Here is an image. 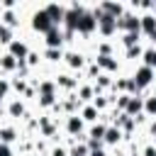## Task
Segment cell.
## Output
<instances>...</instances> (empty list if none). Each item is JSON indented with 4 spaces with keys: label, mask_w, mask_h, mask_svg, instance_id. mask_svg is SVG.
<instances>
[{
    "label": "cell",
    "mask_w": 156,
    "mask_h": 156,
    "mask_svg": "<svg viewBox=\"0 0 156 156\" xmlns=\"http://www.w3.org/2000/svg\"><path fill=\"white\" fill-rule=\"evenodd\" d=\"M93 15L98 17V32H100L102 37H112V34H117V20H115V17L105 15L100 7H95Z\"/></svg>",
    "instance_id": "obj_1"
},
{
    "label": "cell",
    "mask_w": 156,
    "mask_h": 156,
    "mask_svg": "<svg viewBox=\"0 0 156 156\" xmlns=\"http://www.w3.org/2000/svg\"><path fill=\"white\" fill-rule=\"evenodd\" d=\"M154 78H156V71L154 68H149V66H139L136 71H134V76H132V80L136 83V88L139 90H144V88H149V85H154Z\"/></svg>",
    "instance_id": "obj_2"
},
{
    "label": "cell",
    "mask_w": 156,
    "mask_h": 156,
    "mask_svg": "<svg viewBox=\"0 0 156 156\" xmlns=\"http://www.w3.org/2000/svg\"><path fill=\"white\" fill-rule=\"evenodd\" d=\"M29 24H32V29H34V32H41V34H46L49 29H54V22L49 20V15H46V10H44V7H41V10H37V12L32 15Z\"/></svg>",
    "instance_id": "obj_3"
},
{
    "label": "cell",
    "mask_w": 156,
    "mask_h": 156,
    "mask_svg": "<svg viewBox=\"0 0 156 156\" xmlns=\"http://www.w3.org/2000/svg\"><path fill=\"white\" fill-rule=\"evenodd\" d=\"M76 32H80L83 37H90L93 32H98V17L93 12H83V17L78 20V29Z\"/></svg>",
    "instance_id": "obj_4"
},
{
    "label": "cell",
    "mask_w": 156,
    "mask_h": 156,
    "mask_svg": "<svg viewBox=\"0 0 156 156\" xmlns=\"http://www.w3.org/2000/svg\"><path fill=\"white\" fill-rule=\"evenodd\" d=\"M117 29H119L122 34H127V32H141V29H139V17L132 15V12H124V15L117 20Z\"/></svg>",
    "instance_id": "obj_5"
},
{
    "label": "cell",
    "mask_w": 156,
    "mask_h": 156,
    "mask_svg": "<svg viewBox=\"0 0 156 156\" xmlns=\"http://www.w3.org/2000/svg\"><path fill=\"white\" fill-rule=\"evenodd\" d=\"M7 54H10V56H15L20 63H24V61H27V56H29V46H27V41H24V39H15V41L7 46Z\"/></svg>",
    "instance_id": "obj_6"
},
{
    "label": "cell",
    "mask_w": 156,
    "mask_h": 156,
    "mask_svg": "<svg viewBox=\"0 0 156 156\" xmlns=\"http://www.w3.org/2000/svg\"><path fill=\"white\" fill-rule=\"evenodd\" d=\"M63 41H66V37H63L61 27H54V29H49V32L44 34V44H46V49H61Z\"/></svg>",
    "instance_id": "obj_7"
},
{
    "label": "cell",
    "mask_w": 156,
    "mask_h": 156,
    "mask_svg": "<svg viewBox=\"0 0 156 156\" xmlns=\"http://www.w3.org/2000/svg\"><path fill=\"white\" fill-rule=\"evenodd\" d=\"M66 132L71 134V136H80L83 134V129H85V122H83V117L80 115H66Z\"/></svg>",
    "instance_id": "obj_8"
},
{
    "label": "cell",
    "mask_w": 156,
    "mask_h": 156,
    "mask_svg": "<svg viewBox=\"0 0 156 156\" xmlns=\"http://www.w3.org/2000/svg\"><path fill=\"white\" fill-rule=\"evenodd\" d=\"M63 63L71 68V71H83L85 68V56L80 51H66L63 54Z\"/></svg>",
    "instance_id": "obj_9"
},
{
    "label": "cell",
    "mask_w": 156,
    "mask_h": 156,
    "mask_svg": "<svg viewBox=\"0 0 156 156\" xmlns=\"http://www.w3.org/2000/svg\"><path fill=\"white\" fill-rule=\"evenodd\" d=\"M95 63L100 66V71L102 73H107V76H112V73H117L119 71V61L115 58V56H98L95 58Z\"/></svg>",
    "instance_id": "obj_10"
},
{
    "label": "cell",
    "mask_w": 156,
    "mask_h": 156,
    "mask_svg": "<svg viewBox=\"0 0 156 156\" xmlns=\"http://www.w3.org/2000/svg\"><path fill=\"white\" fill-rule=\"evenodd\" d=\"M44 10H46L49 20L54 22V27H61L63 24V17H66V7L63 5H46Z\"/></svg>",
    "instance_id": "obj_11"
},
{
    "label": "cell",
    "mask_w": 156,
    "mask_h": 156,
    "mask_svg": "<svg viewBox=\"0 0 156 156\" xmlns=\"http://www.w3.org/2000/svg\"><path fill=\"white\" fill-rule=\"evenodd\" d=\"M54 80H56V88H63V90H68V93L78 90V80H76L73 76H68V73H58Z\"/></svg>",
    "instance_id": "obj_12"
},
{
    "label": "cell",
    "mask_w": 156,
    "mask_h": 156,
    "mask_svg": "<svg viewBox=\"0 0 156 156\" xmlns=\"http://www.w3.org/2000/svg\"><path fill=\"white\" fill-rule=\"evenodd\" d=\"M124 115H129V117H134V119H136L139 115H144V98H141V95H134V98L129 100Z\"/></svg>",
    "instance_id": "obj_13"
},
{
    "label": "cell",
    "mask_w": 156,
    "mask_h": 156,
    "mask_svg": "<svg viewBox=\"0 0 156 156\" xmlns=\"http://www.w3.org/2000/svg\"><path fill=\"white\" fill-rule=\"evenodd\" d=\"M78 115L83 117V122H90V124H95V122H98V119L102 117V115H100V110H98V107H95L93 102H88V105H83Z\"/></svg>",
    "instance_id": "obj_14"
},
{
    "label": "cell",
    "mask_w": 156,
    "mask_h": 156,
    "mask_svg": "<svg viewBox=\"0 0 156 156\" xmlns=\"http://www.w3.org/2000/svg\"><path fill=\"white\" fill-rule=\"evenodd\" d=\"M122 136H124V134H122V129H119V127H115V124H110V127H107V132H105L102 144H105V146H117V144L122 141Z\"/></svg>",
    "instance_id": "obj_15"
},
{
    "label": "cell",
    "mask_w": 156,
    "mask_h": 156,
    "mask_svg": "<svg viewBox=\"0 0 156 156\" xmlns=\"http://www.w3.org/2000/svg\"><path fill=\"white\" fill-rule=\"evenodd\" d=\"M139 29H141V34H146V37H151L154 32H156V15H141L139 17Z\"/></svg>",
    "instance_id": "obj_16"
},
{
    "label": "cell",
    "mask_w": 156,
    "mask_h": 156,
    "mask_svg": "<svg viewBox=\"0 0 156 156\" xmlns=\"http://www.w3.org/2000/svg\"><path fill=\"white\" fill-rule=\"evenodd\" d=\"M100 10H102L105 15H110V17H115V20H119V17L124 15V7H122L119 2H102Z\"/></svg>",
    "instance_id": "obj_17"
},
{
    "label": "cell",
    "mask_w": 156,
    "mask_h": 156,
    "mask_svg": "<svg viewBox=\"0 0 156 156\" xmlns=\"http://www.w3.org/2000/svg\"><path fill=\"white\" fill-rule=\"evenodd\" d=\"M76 95H78V100H80V102H85V105H88L90 100H95V85H90V83L78 85V93H76Z\"/></svg>",
    "instance_id": "obj_18"
},
{
    "label": "cell",
    "mask_w": 156,
    "mask_h": 156,
    "mask_svg": "<svg viewBox=\"0 0 156 156\" xmlns=\"http://www.w3.org/2000/svg\"><path fill=\"white\" fill-rule=\"evenodd\" d=\"M17 136H20V132H17L15 127H0V144L10 146V144H12Z\"/></svg>",
    "instance_id": "obj_19"
},
{
    "label": "cell",
    "mask_w": 156,
    "mask_h": 156,
    "mask_svg": "<svg viewBox=\"0 0 156 156\" xmlns=\"http://www.w3.org/2000/svg\"><path fill=\"white\" fill-rule=\"evenodd\" d=\"M7 115L10 117H15V119H20V117H24L27 112H24V102L17 98V100H12L10 105H7Z\"/></svg>",
    "instance_id": "obj_20"
},
{
    "label": "cell",
    "mask_w": 156,
    "mask_h": 156,
    "mask_svg": "<svg viewBox=\"0 0 156 156\" xmlns=\"http://www.w3.org/2000/svg\"><path fill=\"white\" fill-rule=\"evenodd\" d=\"M105 132H107V124H102V122H95V124L88 129V139L102 141V139H105Z\"/></svg>",
    "instance_id": "obj_21"
},
{
    "label": "cell",
    "mask_w": 156,
    "mask_h": 156,
    "mask_svg": "<svg viewBox=\"0 0 156 156\" xmlns=\"http://www.w3.org/2000/svg\"><path fill=\"white\" fill-rule=\"evenodd\" d=\"M0 20H2V24H5V27H10V29H15V27L20 24V17H17V12H15V10H5V12L0 15Z\"/></svg>",
    "instance_id": "obj_22"
},
{
    "label": "cell",
    "mask_w": 156,
    "mask_h": 156,
    "mask_svg": "<svg viewBox=\"0 0 156 156\" xmlns=\"http://www.w3.org/2000/svg\"><path fill=\"white\" fill-rule=\"evenodd\" d=\"M0 68H2V71H17V68H20V61H17L15 56H10V54H2V56H0Z\"/></svg>",
    "instance_id": "obj_23"
},
{
    "label": "cell",
    "mask_w": 156,
    "mask_h": 156,
    "mask_svg": "<svg viewBox=\"0 0 156 156\" xmlns=\"http://www.w3.org/2000/svg\"><path fill=\"white\" fill-rule=\"evenodd\" d=\"M39 129H41L44 136H56V124L49 117H39Z\"/></svg>",
    "instance_id": "obj_24"
},
{
    "label": "cell",
    "mask_w": 156,
    "mask_h": 156,
    "mask_svg": "<svg viewBox=\"0 0 156 156\" xmlns=\"http://www.w3.org/2000/svg\"><path fill=\"white\" fill-rule=\"evenodd\" d=\"M37 90L39 95H56V80H39Z\"/></svg>",
    "instance_id": "obj_25"
},
{
    "label": "cell",
    "mask_w": 156,
    "mask_h": 156,
    "mask_svg": "<svg viewBox=\"0 0 156 156\" xmlns=\"http://www.w3.org/2000/svg\"><path fill=\"white\" fill-rule=\"evenodd\" d=\"M139 37H141V32H127V34H122V46H124V49L136 46V44H139Z\"/></svg>",
    "instance_id": "obj_26"
},
{
    "label": "cell",
    "mask_w": 156,
    "mask_h": 156,
    "mask_svg": "<svg viewBox=\"0 0 156 156\" xmlns=\"http://www.w3.org/2000/svg\"><path fill=\"white\" fill-rule=\"evenodd\" d=\"M49 63H58V61H63V51L61 49H44V54H41Z\"/></svg>",
    "instance_id": "obj_27"
},
{
    "label": "cell",
    "mask_w": 156,
    "mask_h": 156,
    "mask_svg": "<svg viewBox=\"0 0 156 156\" xmlns=\"http://www.w3.org/2000/svg\"><path fill=\"white\" fill-rule=\"evenodd\" d=\"M141 58H144V66H149V68H154V71H156V49H154V46L144 49Z\"/></svg>",
    "instance_id": "obj_28"
},
{
    "label": "cell",
    "mask_w": 156,
    "mask_h": 156,
    "mask_svg": "<svg viewBox=\"0 0 156 156\" xmlns=\"http://www.w3.org/2000/svg\"><path fill=\"white\" fill-rule=\"evenodd\" d=\"M144 115L156 119V98H154V95H146V98H144Z\"/></svg>",
    "instance_id": "obj_29"
},
{
    "label": "cell",
    "mask_w": 156,
    "mask_h": 156,
    "mask_svg": "<svg viewBox=\"0 0 156 156\" xmlns=\"http://www.w3.org/2000/svg\"><path fill=\"white\" fill-rule=\"evenodd\" d=\"M12 41H15V32L2 24V27H0V44H7V46H10Z\"/></svg>",
    "instance_id": "obj_30"
},
{
    "label": "cell",
    "mask_w": 156,
    "mask_h": 156,
    "mask_svg": "<svg viewBox=\"0 0 156 156\" xmlns=\"http://www.w3.org/2000/svg\"><path fill=\"white\" fill-rule=\"evenodd\" d=\"M112 100H115V98H110V95H98V98L93 100V105H95L98 110H105V107H107Z\"/></svg>",
    "instance_id": "obj_31"
},
{
    "label": "cell",
    "mask_w": 156,
    "mask_h": 156,
    "mask_svg": "<svg viewBox=\"0 0 156 156\" xmlns=\"http://www.w3.org/2000/svg\"><path fill=\"white\" fill-rule=\"evenodd\" d=\"M58 100H56V95H39V105L41 107H54Z\"/></svg>",
    "instance_id": "obj_32"
},
{
    "label": "cell",
    "mask_w": 156,
    "mask_h": 156,
    "mask_svg": "<svg viewBox=\"0 0 156 156\" xmlns=\"http://www.w3.org/2000/svg\"><path fill=\"white\" fill-rule=\"evenodd\" d=\"M10 90H12V83H10L7 78H0V100H2V98H7V95H10Z\"/></svg>",
    "instance_id": "obj_33"
},
{
    "label": "cell",
    "mask_w": 156,
    "mask_h": 156,
    "mask_svg": "<svg viewBox=\"0 0 156 156\" xmlns=\"http://www.w3.org/2000/svg\"><path fill=\"white\" fill-rule=\"evenodd\" d=\"M141 54H144V49H141V44H136V46H132V49H127V58H141Z\"/></svg>",
    "instance_id": "obj_34"
},
{
    "label": "cell",
    "mask_w": 156,
    "mask_h": 156,
    "mask_svg": "<svg viewBox=\"0 0 156 156\" xmlns=\"http://www.w3.org/2000/svg\"><path fill=\"white\" fill-rule=\"evenodd\" d=\"M98 56H112V44L102 41V44L98 46Z\"/></svg>",
    "instance_id": "obj_35"
},
{
    "label": "cell",
    "mask_w": 156,
    "mask_h": 156,
    "mask_svg": "<svg viewBox=\"0 0 156 156\" xmlns=\"http://www.w3.org/2000/svg\"><path fill=\"white\" fill-rule=\"evenodd\" d=\"M24 63H27L29 68H34V66L39 63V54H37V51H29V56H27V61H24Z\"/></svg>",
    "instance_id": "obj_36"
},
{
    "label": "cell",
    "mask_w": 156,
    "mask_h": 156,
    "mask_svg": "<svg viewBox=\"0 0 156 156\" xmlns=\"http://www.w3.org/2000/svg\"><path fill=\"white\" fill-rule=\"evenodd\" d=\"M100 73H102V71H100L98 63H90V66H88V76H90V78H98Z\"/></svg>",
    "instance_id": "obj_37"
},
{
    "label": "cell",
    "mask_w": 156,
    "mask_h": 156,
    "mask_svg": "<svg viewBox=\"0 0 156 156\" xmlns=\"http://www.w3.org/2000/svg\"><path fill=\"white\" fill-rule=\"evenodd\" d=\"M12 90H17V93H27V83H24V80H12Z\"/></svg>",
    "instance_id": "obj_38"
},
{
    "label": "cell",
    "mask_w": 156,
    "mask_h": 156,
    "mask_svg": "<svg viewBox=\"0 0 156 156\" xmlns=\"http://www.w3.org/2000/svg\"><path fill=\"white\" fill-rule=\"evenodd\" d=\"M141 156H156V144H146L141 149Z\"/></svg>",
    "instance_id": "obj_39"
},
{
    "label": "cell",
    "mask_w": 156,
    "mask_h": 156,
    "mask_svg": "<svg viewBox=\"0 0 156 156\" xmlns=\"http://www.w3.org/2000/svg\"><path fill=\"white\" fill-rule=\"evenodd\" d=\"M51 156H68V149L66 146H54L51 149Z\"/></svg>",
    "instance_id": "obj_40"
},
{
    "label": "cell",
    "mask_w": 156,
    "mask_h": 156,
    "mask_svg": "<svg viewBox=\"0 0 156 156\" xmlns=\"http://www.w3.org/2000/svg\"><path fill=\"white\" fill-rule=\"evenodd\" d=\"M0 156H12V151H10V146H5V144H0Z\"/></svg>",
    "instance_id": "obj_41"
},
{
    "label": "cell",
    "mask_w": 156,
    "mask_h": 156,
    "mask_svg": "<svg viewBox=\"0 0 156 156\" xmlns=\"http://www.w3.org/2000/svg\"><path fill=\"white\" fill-rule=\"evenodd\" d=\"M90 156H107V151L105 149H95V151H90Z\"/></svg>",
    "instance_id": "obj_42"
},
{
    "label": "cell",
    "mask_w": 156,
    "mask_h": 156,
    "mask_svg": "<svg viewBox=\"0 0 156 156\" xmlns=\"http://www.w3.org/2000/svg\"><path fill=\"white\" fill-rule=\"evenodd\" d=\"M149 134H151V136H156V119L149 124Z\"/></svg>",
    "instance_id": "obj_43"
},
{
    "label": "cell",
    "mask_w": 156,
    "mask_h": 156,
    "mask_svg": "<svg viewBox=\"0 0 156 156\" xmlns=\"http://www.w3.org/2000/svg\"><path fill=\"white\" fill-rule=\"evenodd\" d=\"M149 39H151V46H154V49H156V32H154V34H151V37H149Z\"/></svg>",
    "instance_id": "obj_44"
},
{
    "label": "cell",
    "mask_w": 156,
    "mask_h": 156,
    "mask_svg": "<svg viewBox=\"0 0 156 156\" xmlns=\"http://www.w3.org/2000/svg\"><path fill=\"white\" fill-rule=\"evenodd\" d=\"M151 95H154V98H156V83H154V90H151Z\"/></svg>",
    "instance_id": "obj_45"
},
{
    "label": "cell",
    "mask_w": 156,
    "mask_h": 156,
    "mask_svg": "<svg viewBox=\"0 0 156 156\" xmlns=\"http://www.w3.org/2000/svg\"><path fill=\"white\" fill-rule=\"evenodd\" d=\"M0 27H2V20H0Z\"/></svg>",
    "instance_id": "obj_46"
},
{
    "label": "cell",
    "mask_w": 156,
    "mask_h": 156,
    "mask_svg": "<svg viewBox=\"0 0 156 156\" xmlns=\"http://www.w3.org/2000/svg\"><path fill=\"white\" fill-rule=\"evenodd\" d=\"M0 107H2V100H0Z\"/></svg>",
    "instance_id": "obj_47"
}]
</instances>
